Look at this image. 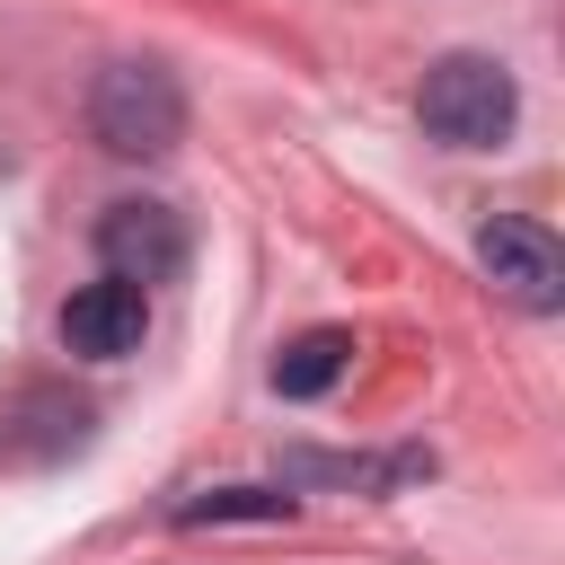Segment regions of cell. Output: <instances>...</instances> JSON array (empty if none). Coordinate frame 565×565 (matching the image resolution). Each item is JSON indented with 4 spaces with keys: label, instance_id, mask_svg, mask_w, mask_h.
<instances>
[{
    "label": "cell",
    "instance_id": "obj_7",
    "mask_svg": "<svg viewBox=\"0 0 565 565\" xmlns=\"http://www.w3.org/2000/svg\"><path fill=\"white\" fill-rule=\"evenodd\" d=\"M203 521H291V494L282 486H221V494L177 503V530H203Z\"/></svg>",
    "mask_w": 565,
    "mask_h": 565
},
{
    "label": "cell",
    "instance_id": "obj_4",
    "mask_svg": "<svg viewBox=\"0 0 565 565\" xmlns=\"http://www.w3.org/2000/svg\"><path fill=\"white\" fill-rule=\"evenodd\" d=\"M477 265H486V282L503 291V300H521V309H556L565 300V247L539 230V221H521V212H486L477 221Z\"/></svg>",
    "mask_w": 565,
    "mask_h": 565
},
{
    "label": "cell",
    "instance_id": "obj_3",
    "mask_svg": "<svg viewBox=\"0 0 565 565\" xmlns=\"http://www.w3.org/2000/svg\"><path fill=\"white\" fill-rule=\"evenodd\" d=\"M97 265H106V282H132V291L177 282L185 274V221L168 203H150V194L106 203L97 212Z\"/></svg>",
    "mask_w": 565,
    "mask_h": 565
},
{
    "label": "cell",
    "instance_id": "obj_6",
    "mask_svg": "<svg viewBox=\"0 0 565 565\" xmlns=\"http://www.w3.org/2000/svg\"><path fill=\"white\" fill-rule=\"evenodd\" d=\"M344 371H353V335L344 327H309V335H291L274 353V388L282 397H327Z\"/></svg>",
    "mask_w": 565,
    "mask_h": 565
},
{
    "label": "cell",
    "instance_id": "obj_5",
    "mask_svg": "<svg viewBox=\"0 0 565 565\" xmlns=\"http://www.w3.org/2000/svg\"><path fill=\"white\" fill-rule=\"evenodd\" d=\"M141 327H150V291H132V282H79V291L62 300V344H71L79 362H124V353H141Z\"/></svg>",
    "mask_w": 565,
    "mask_h": 565
},
{
    "label": "cell",
    "instance_id": "obj_1",
    "mask_svg": "<svg viewBox=\"0 0 565 565\" xmlns=\"http://www.w3.org/2000/svg\"><path fill=\"white\" fill-rule=\"evenodd\" d=\"M88 132L106 159H168L185 141V88L168 62L132 53V62H106L97 88H88Z\"/></svg>",
    "mask_w": 565,
    "mask_h": 565
},
{
    "label": "cell",
    "instance_id": "obj_2",
    "mask_svg": "<svg viewBox=\"0 0 565 565\" xmlns=\"http://www.w3.org/2000/svg\"><path fill=\"white\" fill-rule=\"evenodd\" d=\"M415 115H424V132L441 150H494L512 132V115H521V88H512V71L494 53H441L424 71V88H415Z\"/></svg>",
    "mask_w": 565,
    "mask_h": 565
}]
</instances>
